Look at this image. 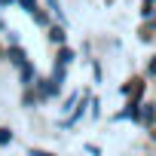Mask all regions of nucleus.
Returning <instances> with one entry per match:
<instances>
[{
    "instance_id": "obj_4",
    "label": "nucleus",
    "mask_w": 156,
    "mask_h": 156,
    "mask_svg": "<svg viewBox=\"0 0 156 156\" xmlns=\"http://www.w3.org/2000/svg\"><path fill=\"white\" fill-rule=\"evenodd\" d=\"M150 73H156V58H153V61H150Z\"/></svg>"
},
{
    "instance_id": "obj_5",
    "label": "nucleus",
    "mask_w": 156,
    "mask_h": 156,
    "mask_svg": "<svg viewBox=\"0 0 156 156\" xmlns=\"http://www.w3.org/2000/svg\"><path fill=\"white\" fill-rule=\"evenodd\" d=\"M0 3H12V0H0Z\"/></svg>"
},
{
    "instance_id": "obj_3",
    "label": "nucleus",
    "mask_w": 156,
    "mask_h": 156,
    "mask_svg": "<svg viewBox=\"0 0 156 156\" xmlns=\"http://www.w3.org/2000/svg\"><path fill=\"white\" fill-rule=\"evenodd\" d=\"M0 144H9V132L6 129H0Z\"/></svg>"
},
{
    "instance_id": "obj_2",
    "label": "nucleus",
    "mask_w": 156,
    "mask_h": 156,
    "mask_svg": "<svg viewBox=\"0 0 156 156\" xmlns=\"http://www.w3.org/2000/svg\"><path fill=\"white\" fill-rule=\"evenodd\" d=\"M19 3H22V6H25V9H31V12H34V9H37V6H34V0H19Z\"/></svg>"
},
{
    "instance_id": "obj_1",
    "label": "nucleus",
    "mask_w": 156,
    "mask_h": 156,
    "mask_svg": "<svg viewBox=\"0 0 156 156\" xmlns=\"http://www.w3.org/2000/svg\"><path fill=\"white\" fill-rule=\"evenodd\" d=\"M52 40H55V43H64V31H61V28H52Z\"/></svg>"
}]
</instances>
